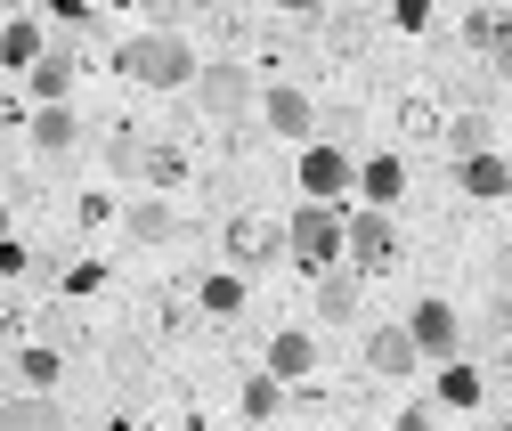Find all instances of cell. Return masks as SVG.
<instances>
[{
  "instance_id": "obj_21",
  "label": "cell",
  "mask_w": 512,
  "mask_h": 431,
  "mask_svg": "<svg viewBox=\"0 0 512 431\" xmlns=\"http://www.w3.org/2000/svg\"><path fill=\"white\" fill-rule=\"evenodd\" d=\"M196 301H204V318H236V310H244V277H236V269H220V277H204V293H196Z\"/></svg>"
},
{
  "instance_id": "obj_16",
  "label": "cell",
  "mask_w": 512,
  "mask_h": 431,
  "mask_svg": "<svg viewBox=\"0 0 512 431\" xmlns=\"http://www.w3.org/2000/svg\"><path fill=\"white\" fill-rule=\"evenodd\" d=\"M236 407H244V423H269V415L285 407V375H269V366H252V375H244V391H236Z\"/></svg>"
},
{
  "instance_id": "obj_6",
  "label": "cell",
  "mask_w": 512,
  "mask_h": 431,
  "mask_svg": "<svg viewBox=\"0 0 512 431\" xmlns=\"http://www.w3.org/2000/svg\"><path fill=\"white\" fill-rule=\"evenodd\" d=\"M261 122H269L277 139L309 147V139H317V98H309L301 82H269V90H261Z\"/></svg>"
},
{
  "instance_id": "obj_12",
  "label": "cell",
  "mask_w": 512,
  "mask_h": 431,
  "mask_svg": "<svg viewBox=\"0 0 512 431\" xmlns=\"http://www.w3.org/2000/svg\"><path fill=\"white\" fill-rule=\"evenodd\" d=\"M269 375H285V383H309L317 375V334L309 326H285V334H269Z\"/></svg>"
},
{
  "instance_id": "obj_7",
  "label": "cell",
  "mask_w": 512,
  "mask_h": 431,
  "mask_svg": "<svg viewBox=\"0 0 512 431\" xmlns=\"http://www.w3.org/2000/svg\"><path fill=\"white\" fill-rule=\"evenodd\" d=\"M407 334H415V350L431 358V366H447L464 350V318L447 310V301H415V318H407Z\"/></svg>"
},
{
  "instance_id": "obj_5",
  "label": "cell",
  "mask_w": 512,
  "mask_h": 431,
  "mask_svg": "<svg viewBox=\"0 0 512 431\" xmlns=\"http://www.w3.org/2000/svg\"><path fill=\"white\" fill-rule=\"evenodd\" d=\"M342 253H350V269H358V277L391 269V261H399V228H391V212H382V204L350 212V244H342Z\"/></svg>"
},
{
  "instance_id": "obj_15",
  "label": "cell",
  "mask_w": 512,
  "mask_h": 431,
  "mask_svg": "<svg viewBox=\"0 0 512 431\" xmlns=\"http://www.w3.org/2000/svg\"><path fill=\"white\" fill-rule=\"evenodd\" d=\"M122 228H131V244H171L179 236V212L155 204V196H139V204H122Z\"/></svg>"
},
{
  "instance_id": "obj_9",
  "label": "cell",
  "mask_w": 512,
  "mask_h": 431,
  "mask_svg": "<svg viewBox=\"0 0 512 431\" xmlns=\"http://www.w3.org/2000/svg\"><path fill=\"white\" fill-rule=\"evenodd\" d=\"M447 179H456V188H464L472 204H496V196H512V163H504L496 147H480V155H456V171H447Z\"/></svg>"
},
{
  "instance_id": "obj_11",
  "label": "cell",
  "mask_w": 512,
  "mask_h": 431,
  "mask_svg": "<svg viewBox=\"0 0 512 431\" xmlns=\"http://www.w3.org/2000/svg\"><path fill=\"white\" fill-rule=\"evenodd\" d=\"M415 366H423V350H415L407 326H374V334H366V375L399 383V375H415Z\"/></svg>"
},
{
  "instance_id": "obj_4",
  "label": "cell",
  "mask_w": 512,
  "mask_h": 431,
  "mask_svg": "<svg viewBox=\"0 0 512 431\" xmlns=\"http://www.w3.org/2000/svg\"><path fill=\"white\" fill-rule=\"evenodd\" d=\"M293 179H301L309 204H342V196L358 188V163H350V147H334V139H309L301 163H293Z\"/></svg>"
},
{
  "instance_id": "obj_31",
  "label": "cell",
  "mask_w": 512,
  "mask_h": 431,
  "mask_svg": "<svg viewBox=\"0 0 512 431\" xmlns=\"http://www.w3.org/2000/svg\"><path fill=\"white\" fill-rule=\"evenodd\" d=\"M285 9H293V17H326V0H285Z\"/></svg>"
},
{
  "instance_id": "obj_26",
  "label": "cell",
  "mask_w": 512,
  "mask_h": 431,
  "mask_svg": "<svg viewBox=\"0 0 512 431\" xmlns=\"http://www.w3.org/2000/svg\"><path fill=\"white\" fill-rule=\"evenodd\" d=\"M391 25H399V33H423V25H431V0H391Z\"/></svg>"
},
{
  "instance_id": "obj_18",
  "label": "cell",
  "mask_w": 512,
  "mask_h": 431,
  "mask_svg": "<svg viewBox=\"0 0 512 431\" xmlns=\"http://www.w3.org/2000/svg\"><path fill=\"white\" fill-rule=\"evenodd\" d=\"M41 49H49V33H41L33 17H9V25H0V66H33Z\"/></svg>"
},
{
  "instance_id": "obj_1",
  "label": "cell",
  "mask_w": 512,
  "mask_h": 431,
  "mask_svg": "<svg viewBox=\"0 0 512 431\" xmlns=\"http://www.w3.org/2000/svg\"><path fill=\"white\" fill-rule=\"evenodd\" d=\"M114 74L139 82V90H187V82H196V49H187V33L155 25V33H139V41L114 49Z\"/></svg>"
},
{
  "instance_id": "obj_27",
  "label": "cell",
  "mask_w": 512,
  "mask_h": 431,
  "mask_svg": "<svg viewBox=\"0 0 512 431\" xmlns=\"http://www.w3.org/2000/svg\"><path fill=\"white\" fill-rule=\"evenodd\" d=\"M187 9H196V0H139V17H147V25H179Z\"/></svg>"
},
{
  "instance_id": "obj_19",
  "label": "cell",
  "mask_w": 512,
  "mask_h": 431,
  "mask_svg": "<svg viewBox=\"0 0 512 431\" xmlns=\"http://www.w3.org/2000/svg\"><path fill=\"white\" fill-rule=\"evenodd\" d=\"M480 399H488L480 366H456V358H447V366H439V407H480Z\"/></svg>"
},
{
  "instance_id": "obj_17",
  "label": "cell",
  "mask_w": 512,
  "mask_h": 431,
  "mask_svg": "<svg viewBox=\"0 0 512 431\" xmlns=\"http://www.w3.org/2000/svg\"><path fill=\"white\" fill-rule=\"evenodd\" d=\"M74 139H82L74 106H41V114H33V147H41V155H66Z\"/></svg>"
},
{
  "instance_id": "obj_24",
  "label": "cell",
  "mask_w": 512,
  "mask_h": 431,
  "mask_svg": "<svg viewBox=\"0 0 512 431\" xmlns=\"http://www.w3.org/2000/svg\"><path fill=\"white\" fill-rule=\"evenodd\" d=\"M464 41H480V49L496 57V49H512V17H504V9H480V17L464 25Z\"/></svg>"
},
{
  "instance_id": "obj_25",
  "label": "cell",
  "mask_w": 512,
  "mask_h": 431,
  "mask_svg": "<svg viewBox=\"0 0 512 431\" xmlns=\"http://www.w3.org/2000/svg\"><path fill=\"white\" fill-rule=\"evenodd\" d=\"M317 139H334V147H358V106H317Z\"/></svg>"
},
{
  "instance_id": "obj_22",
  "label": "cell",
  "mask_w": 512,
  "mask_h": 431,
  "mask_svg": "<svg viewBox=\"0 0 512 431\" xmlns=\"http://www.w3.org/2000/svg\"><path fill=\"white\" fill-rule=\"evenodd\" d=\"M488 139H496V122H488L480 106H472V114H456V122H447V155H480Z\"/></svg>"
},
{
  "instance_id": "obj_14",
  "label": "cell",
  "mask_w": 512,
  "mask_h": 431,
  "mask_svg": "<svg viewBox=\"0 0 512 431\" xmlns=\"http://www.w3.org/2000/svg\"><path fill=\"white\" fill-rule=\"evenodd\" d=\"M358 196L391 212V204L407 196V163H399V155H366V163H358Z\"/></svg>"
},
{
  "instance_id": "obj_35",
  "label": "cell",
  "mask_w": 512,
  "mask_h": 431,
  "mask_svg": "<svg viewBox=\"0 0 512 431\" xmlns=\"http://www.w3.org/2000/svg\"><path fill=\"white\" fill-rule=\"evenodd\" d=\"M196 9H220V0H196Z\"/></svg>"
},
{
  "instance_id": "obj_30",
  "label": "cell",
  "mask_w": 512,
  "mask_h": 431,
  "mask_svg": "<svg viewBox=\"0 0 512 431\" xmlns=\"http://www.w3.org/2000/svg\"><path fill=\"white\" fill-rule=\"evenodd\" d=\"M399 431H431V407H407V415H399Z\"/></svg>"
},
{
  "instance_id": "obj_32",
  "label": "cell",
  "mask_w": 512,
  "mask_h": 431,
  "mask_svg": "<svg viewBox=\"0 0 512 431\" xmlns=\"http://www.w3.org/2000/svg\"><path fill=\"white\" fill-rule=\"evenodd\" d=\"M0 236H9V204H0Z\"/></svg>"
},
{
  "instance_id": "obj_2",
  "label": "cell",
  "mask_w": 512,
  "mask_h": 431,
  "mask_svg": "<svg viewBox=\"0 0 512 431\" xmlns=\"http://www.w3.org/2000/svg\"><path fill=\"white\" fill-rule=\"evenodd\" d=\"M342 244H350V212L301 196V212L285 220V253H293L301 269H334V261H342Z\"/></svg>"
},
{
  "instance_id": "obj_10",
  "label": "cell",
  "mask_w": 512,
  "mask_h": 431,
  "mask_svg": "<svg viewBox=\"0 0 512 431\" xmlns=\"http://www.w3.org/2000/svg\"><path fill=\"white\" fill-rule=\"evenodd\" d=\"M25 90H33V106H66V98H74V49L49 41L33 66H25Z\"/></svg>"
},
{
  "instance_id": "obj_3",
  "label": "cell",
  "mask_w": 512,
  "mask_h": 431,
  "mask_svg": "<svg viewBox=\"0 0 512 431\" xmlns=\"http://www.w3.org/2000/svg\"><path fill=\"white\" fill-rule=\"evenodd\" d=\"M196 106L212 114V122H244L252 106H261V90H252V66H236V57H212V66H196Z\"/></svg>"
},
{
  "instance_id": "obj_28",
  "label": "cell",
  "mask_w": 512,
  "mask_h": 431,
  "mask_svg": "<svg viewBox=\"0 0 512 431\" xmlns=\"http://www.w3.org/2000/svg\"><path fill=\"white\" fill-rule=\"evenodd\" d=\"M366 41V9H350V17H334V49H358Z\"/></svg>"
},
{
  "instance_id": "obj_34",
  "label": "cell",
  "mask_w": 512,
  "mask_h": 431,
  "mask_svg": "<svg viewBox=\"0 0 512 431\" xmlns=\"http://www.w3.org/2000/svg\"><path fill=\"white\" fill-rule=\"evenodd\" d=\"M0 9H25V0H0Z\"/></svg>"
},
{
  "instance_id": "obj_36",
  "label": "cell",
  "mask_w": 512,
  "mask_h": 431,
  "mask_svg": "<svg viewBox=\"0 0 512 431\" xmlns=\"http://www.w3.org/2000/svg\"><path fill=\"white\" fill-rule=\"evenodd\" d=\"M504 375H512V350H504Z\"/></svg>"
},
{
  "instance_id": "obj_23",
  "label": "cell",
  "mask_w": 512,
  "mask_h": 431,
  "mask_svg": "<svg viewBox=\"0 0 512 431\" xmlns=\"http://www.w3.org/2000/svg\"><path fill=\"white\" fill-rule=\"evenodd\" d=\"M9 366H17V383H25V391H49V383H57V350H41V342H33V350H17Z\"/></svg>"
},
{
  "instance_id": "obj_29",
  "label": "cell",
  "mask_w": 512,
  "mask_h": 431,
  "mask_svg": "<svg viewBox=\"0 0 512 431\" xmlns=\"http://www.w3.org/2000/svg\"><path fill=\"white\" fill-rule=\"evenodd\" d=\"M98 285H106L98 261H74V269H66V293H98Z\"/></svg>"
},
{
  "instance_id": "obj_8",
  "label": "cell",
  "mask_w": 512,
  "mask_h": 431,
  "mask_svg": "<svg viewBox=\"0 0 512 431\" xmlns=\"http://www.w3.org/2000/svg\"><path fill=\"white\" fill-rule=\"evenodd\" d=\"M309 310H317V326H350L358 318V269H309Z\"/></svg>"
},
{
  "instance_id": "obj_13",
  "label": "cell",
  "mask_w": 512,
  "mask_h": 431,
  "mask_svg": "<svg viewBox=\"0 0 512 431\" xmlns=\"http://www.w3.org/2000/svg\"><path fill=\"white\" fill-rule=\"evenodd\" d=\"M0 431H66V407L49 391H17V399H0Z\"/></svg>"
},
{
  "instance_id": "obj_20",
  "label": "cell",
  "mask_w": 512,
  "mask_h": 431,
  "mask_svg": "<svg viewBox=\"0 0 512 431\" xmlns=\"http://www.w3.org/2000/svg\"><path fill=\"white\" fill-rule=\"evenodd\" d=\"M228 253H236V261H252V269H261V261L277 253V228H261V220H228Z\"/></svg>"
},
{
  "instance_id": "obj_33",
  "label": "cell",
  "mask_w": 512,
  "mask_h": 431,
  "mask_svg": "<svg viewBox=\"0 0 512 431\" xmlns=\"http://www.w3.org/2000/svg\"><path fill=\"white\" fill-rule=\"evenodd\" d=\"M342 9H374V0H342Z\"/></svg>"
}]
</instances>
